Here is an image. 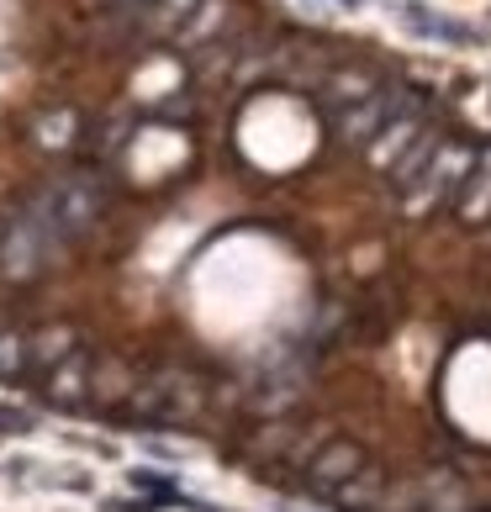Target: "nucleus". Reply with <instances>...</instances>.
Wrapping results in <instances>:
<instances>
[{"mask_svg": "<svg viewBox=\"0 0 491 512\" xmlns=\"http://www.w3.org/2000/svg\"><path fill=\"white\" fill-rule=\"evenodd\" d=\"M333 502L338 507H375L381 502V476H375V470H360V476H349L333 491Z\"/></svg>", "mask_w": 491, "mask_h": 512, "instance_id": "0eeeda50", "label": "nucleus"}, {"mask_svg": "<svg viewBox=\"0 0 491 512\" xmlns=\"http://www.w3.org/2000/svg\"><path fill=\"white\" fill-rule=\"evenodd\" d=\"M27 428H37L32 412H22V407H0V433H27Z\"/></svg>", "mask_w": 491, "mask_h": 512, "instance_id": "1a4fd4ad", "label": "nucleus"}, {"mask_svg": "<svg viewBox=\"0 0 491 512\" xmlns=\"http://www.w3.org/2000/svg\"><path fill=\"white\" fill-rule=\"evenodd\" d=\"M74 344H80V333H74L69 322H53V328H43L27 344V359H32L37 370H53V365H64V359L74 354Z\"/></svg>", "mask_w": 491, "mask_h": 512, "instance_id": "423d86ee", "label": "nucleus"}, {"mask_svg": "<svg viewBox=\"0 0 491 512\" xmlns=\"http://www.w3.org/2000/svg\"><path fill=\"white\" fill-rule=\"evenodd\" d=\"M491 212V148H481L465 169V185H460V217L465 222H481Z\"/></svg>", "mask_w": 491, "mask_h": 512, "instance_id": "39448f33", "label": "nucleus"}, {"mask_svg": "<svg viewBox=\"0 0 491 512\" xmlns=\"http://www.w3.org/2000/svg\"><path fill=\"white\" fill-rule=\"evenodd\" d=\"M396 22L407 32L428 37V43H476V27L455 22V16H439L433 6H418V0H407V6H396Z\"/></svg>", "mask_w": 491, "mask_h": 512, "instance_id": "f03ea898", "label": "nucleus"}, {"mask_svg": "<svg viewBox=\"0 0 491 512\" xmlns=\"http://www.w3.org/2000/svg\"><path fill=\"white\" fill-rule=\"evenodd\" d=\"M439 148H444V138H439V132H433V127H418V138H412V143L402 148V154L391 159V185H396V191L407 196L412 185L423 180V169L433 164V154H439Z\"/></svg>", "mask_w": 491, "mask_h": 512, "instance_id": "7ed1b4c3", "label": "nucleus"}, {"mask_svg": "<svg viewBox=\"0 0 491 512\" xmlns=\"http://www.w3.org/2000/svg\"><path fill=\"white\" fill-rule=\"evenodd\" d=\"M365 470V449L360 444H349V439H333L312 454V465H307V481L312 491H323V497H333L338 486H344L349 476H360Z\"/></svg>", "mask_w": 491, "mask_h": 512, "instance_id": "f257e3e1", "label": "nucleus"}, {"mask_svg": "<svg viewBox=\"0 0 491 512\" xmlns=\"http://www.w3.org/2000/svg\"><path fill=\"white\" fill-rule=\"evenodd\" d=\"M27 365H32V359H27L22 338H16V333H0V381H22Z\"/></svg>", "mask_w": 491, "mask_h": 512, "instance_id": "6e6552de", "label": "nucleus"}, {"mask_svg": "<svg viewBox=\"0 0 491 512\" xmlns=\"http://www.w3.org/2000/svg\"><path fill=\"white\" fill-rule=\"evenodd\" d=\"M85 396H90V354L74 349L64 365L48 370V402L53 407H80Z\"/></svg>", "mask_w": 491, "mask_h": 512, "instance_id": "20e7f679", "label": "nucleus"}]
</instances>
